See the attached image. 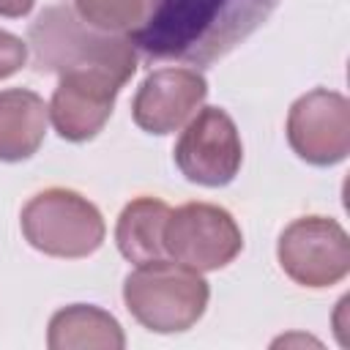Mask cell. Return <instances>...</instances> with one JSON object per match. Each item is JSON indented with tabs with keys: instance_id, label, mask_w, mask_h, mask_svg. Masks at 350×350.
Masks as SVG:
<instances>
[{
	"instance_id": "cell-1",
	"label": "cell",
	"mask_w": 350,
	"mask_h": 350,
	"mask_svg": "<svg viewBox=\"0 0 350 350\" xmlns=\"http://www.w3.org/2000/svg\"><path fill=\"white\" fill-rule=\"evenodd\" d=\"M279 0H148V14L129 33L150 60L211 66L243 44Z\"/></svg>"
},
{
	"instance_id": "cell-2",
	"label": "cell",
	"mask_w": 350,
	"mask_h": 350,
	"mask_svg": "<svg viewBox=\"0 0 350 350\" xmlns=\"http://www.w3.org/2000/svg\"><path fill=\"white\" fill-rule=\"evenodd\" d=\"M33 63L38 71L66 74L82 68H98L131 79L137 71V49L129 36L98 30L88 25L74 5H49L27 30Z\"/></svg>"
},
{
	"instance_id": "cell-3",
	"label": "cell",
	"mask_w": 350,
	"mask_h": 350,
	"mask_svg": "<svg viewBox=\"0 0 350 350\" xmlns=\"http://www.w3.org/2000/svg\"><path fill=\"white\" fill-rule=\"evenodd\" d=\"M211 287L200 271L170 262L150 260L137 265L123 279V301L131 317L156 334L189 331L208 306Z\"/></svg>"
},
{
	"instance_id": "cell-4",
	"label": "cell",
	"mask_w": 350,
	"mask_h": 350,
	"mask_svg": "<svg viewBox=\"0 0 350 350\" xmlns=\"http://www.w3.org/2000/svg\"><path fill=\"white\" fill-rule=\"evenodd\" d=\"M19 221L25 241L49 257L79 260L93 254L104 241L101 211L88 197L60 186L30 197Z\"/></svg>"
},
{
	"instance_id": "cell-5",
	"label": "cell",
	"mask_w": 350,
	"mask_h": 350,
	"mask_svg": "<svg viewBox=\"0 0 350 350\" xmlns=\"http://www.w3.org/2000/svg\"><path fill=\"white\" fill-rule=\"evenodd\" d=\"M282 271L301 287H331L350 271V238L336 219L301 216L290 221L276 243Z\"/></svg>"
},
{
	"instance_id": "cell-6",
	"label": "cell",
	"mask_w": 350,
	"mask_h": 350,
	"mask_svg": "<svg viewBox=\"0 0 350 350\" xmlns=\"http://www.w3.org/2000/svg\"><path fill=\"white\" fill-rule=\"evenodd\" d=\"M243 249L232 213L211 202H186L170 211L164 224V252L200 273L230 265Z\"/></svg>"
},
{
	"instance_id": "cell-7",
	"label": "cell",
	"mask_w": 350,
	"mask_h": 350,
	"mask_svg": "<svg viewBox=\"0 0 350 350\" xmlns=\"http://www.w3.org/2000/svg\"><path fill=\"white\" fill-rule=\"evenodd\" d=\"M172 156L186 180L211 189L227 186L243 161V145L235 120L221 107H202L180 131Z\"/></svg>"
},
{
	"instance_id": "cell-8",
	"label": "cell",
	"mask_w": 350,
	"mask_h": 350,
	"mask_svg": "<svg viewBox=\"0 0 350 350\" xmlns=\"http://www.w3.org/2000/svg\"><path fill=\"white\" fill-rule=\"evenodd\" d=\"M290 148L314 167L345 161L350 150V101L328 88H314L287 112Z\"/></svg>"
},
{
	"instance_id": "cell-9",
	"label": "cell",
	"mask_w": 350,
	"mask_h": 350,
	"mask_svg": "<svg viewBox=\"0 0 350 350\" xmlns=\"http://www.w3.org/2000/svg\"><path fill=\"white\" fill-rule=\"evenodd\" d=\"M123 85L126 79L98 68L60 74L49 101V118L55 131L68 142L93 139L109 120Z\"/></svg>"
},
{
	"instance_id": "cell-10",
	"label": "cell",
	"mask_w": 350,
	"mask_h": 350,
	"mask_svg": "<svg viewBox=\"0 0 350 350\" xmlns=\"http://www.w3.org/2000/svg\"><path fill=\"white\" fill-rule=\"evenodd\" d=\"M205 96L208 82L197 68H156L137 88L131 115L148 134H172L191 120Z\"/></svg>"
},
{
	"instance_id": "cell-11",
	"label": "cell",
	"mask_w": 350,
	"mask_h": 350,
	"mask_svg": "<svg viewBox=\"0 0 350 350\" xmlns=\"http://www.w3.org/2000/svg\"><path fill=\"white\" fill-rule=\"evenodd\" d=\"M49 107L27 88L0 90V161L30 159L46 134Z\"/></svg>"
},
{
	"instance_id": "cell-12",
	"label": "cell",
	"mask_w": 350,
	"mask_h": 350,
	"mask_svg": "<svg viewBox=\"0 0 350 350\" xmlns=\"http://www.w3.org/2000/svg\"><path fill=\"white\" fill-rule=\"evenodd\" d=\"M46 345L49 350H85V347L123 350L126 336L120 323L109 312L90 304H71L52 314Z\"/></svg>"
},
{
	"instance_id": "cell-13",
	"label": "cell",
	"mask_w": 350,
	"mask_h": 350,
	"mask_svg": "<svg viewBox=\"0 0 350 350\" xmlns=\"http://www.w3.org/2000/svg\"><path fill=\"white\" fill-rule=\"evenodd\" d=\"M170 211L172 208L159 197H137L120 211L115 227V243L129 262L142 265L150 260H161L167 254L164 224Z\"/></svg>"
},
{
	"instance_id": "cell-14",
	"label": "cell",
	"mask_w": 350,
	"mask_h": 350,
	"mask_svg": "<svg viewBox=\"0 0 350 350\" xmlns=\"http://www.w3.org/2000/svg\"><path fill=\"white\" fill-rule=\"evenodd\" d=\"M74 11L93 27L131 33L148 14V0H74Z\"/></svg>"
},
{
	"instance_id": "cell-15",
	"label": "cell",
	"mask_w": 350,
	"mask_h": 350,
	"mask_svg": "<svg viewBox=\"0 0 350 350\" xmlns=\"http://www.w3.org/2000/svg\"><path fill=\"white\" fill-rule=\"evenodd\" d=\"M25 63H27V44L14 33L0 30V79L16 74Z\"/></svg>"
},
{
	"instance_id": "cell-16",
	"label": "cell",
	"mask_w": 350,
	"mask_h": 350,
	"mask_svg": "<svg viewBox=\"0 0 350 350\" xmlns=\"http://www.w3.org/2000/svg\"><path fill=\"white\" fill-rule=\"evenodd\" d=\"M36 0H0V16H11V19H19V16H27L33 11Z\"/></svg>"
}]
</instances>
